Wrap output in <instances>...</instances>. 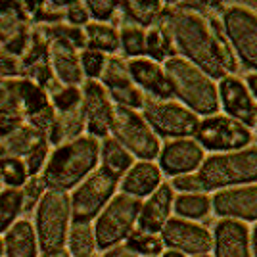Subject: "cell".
Returning <instances> with one entry per match:
<instances>
[{"label": "cell", "mask_w": 257, "mask_h": 257, "mask_svg": "<svg viewBox=\"0 0 257 257\" xmlns=\"http://www.w3.org/2000/svg\"><path fill=\"white\" fill-rule=\"evenodd\" d=\"M100 167L104 171L111 173L115 177H121L135 165L133 163V154L121 146L115 139H106L100 146Z\"/></svg>", "instance_id": "29"}, {"label": "cell", "mask_w": 257, "mask_h": 257, "mask_svg": "<svg viewBox=\"0 0 257 257\" xmlns=\"http://www.w3.org/2000/svg\"><path fill=\"white\" fill-rule=\"evenodd\" d=\"M171 188L179 190L182 194H204V186L200 182L198 173H188V175H181V177H175L173 179Z\"/></svg>", "instance_id": "44"}, {"label": "cell", "mask_w": 257, "mask_h": 257, "mask_svg": "<svg viewBox=\"0 0 257 257\" xmlns=\"http://www.w3.org/2000/svg\"><path fill=\"white\" fill-rule=\"evenodd\" d=\"M215 257H251L249 228L242 221L223 219L213 230Z\"/></svg>", "instance_id": "20"}, {"label": "cell", "mask_w": 257, "mask_h": 257, "mask_svg": "<svg viewBox=\"0 0 257 257\" xmlns=\"http://www.w3.org/2000/svg\"><path fill=\"white\" fill-rule=\"evenodd\" d=\"M140 207L142 204L137 198H131L127 194L113 196L94 223L96 246L100 249H109L127 240L139 223Z\"/></svg>", "instance_id": "6"}, {"label": "cell", "mask_w": 257, "mask_h": 257, "mask_svg": "<svg viewBox=\"0 0 257 257\" xmlns=\"http://www.w3.org/2000/svg\"><path fill=\"white\" fill-rule=\"evenodd\" d=\"M48 140H43L41 144H37L31 152H29V156L25 158V165H27V173H29V177H37V173H41V169H44V165H46V161H48Z\"/></svg>", "instance_id": "41"}, {"label": "cell", "mask_w": 257, "mask_h": 257, "mask_svg": "<svg viewBox=\"0 0 257 257\" xmlns=\"http://www.w3.org/2000/svg\"><path fill=\"white\" fill-rule=\"evenodd\" d=\"M79 62H81V71L88 81H96L102 79V73L106 69L107 58L104 52L94 50V48H85L79 54Z\"/></svg>", "instance_id": "39"}, {"label": "cell", "mask_w": 257, "mask_h": 257, "mask_svg": "<svg viewBox=\"0 0 257 257\" xmlns=\"http://www.w3.org/2000/svg\"><path fill=\"white\" fill-rule=\"evenodd\" d=\"M246 86L257 100V73H249V75L246 77Z\"/></svg>", "instance_id": "46"}, {"label": "cell", "mask_w": 257, "mask_h": 257, "mask_svg": "<svg viewBox=\"0 0 257 257\" xmlns=\"http://www.w3.org/2000/svg\"><path fill=\"white\" fill-rule=\"evenodd\" d=\"M83 128H86L83 106H79L77 109H71V111H65V113H58L50 133H48V142L54 144V146L67 144L71 140H77L79 137H83Z\"/></svg>", "instance_id": "27"}, {"label": "cell", "mask_w": 257, "mask_h": 257, "mask_svg": "<svg viewBox=\"0 0 257 257\" xmlns=\"http://www.w3.org/2000/svg\"><path fill=\"white\" fill-rule=\"evenodd\" d=\"M88 14L96 20V23H104L113 18V14L119 10V2L113 0H88L86 2Z\"/></svg>", "instance_id": "42"}, {"label": "cell", "mask_w": 257, "mask_h": 257, "mask_svg": "<svg viewBox=\"0 0 257 257\" xmlns=\"http://www.w3.org/2000/svg\"><path fill=\"white\" fill-rule=\"evenodd\" d=\"M173 188L171 184H163L156 192L148 196V200L142 204L139 215V230L148 234H158L167 225L169 215L173 209Z\"/></svg>", "instance_id": "22"}, {"label": "cell", "mask_w": 257, "mask_h": 257, "mask_svg": "<svg viewBox=\"0 0 257 257\" xmlns=\"http://www.w3.org/2000/svg\"><path fill=\"white\" fill-rule=\"evenodd\" d=\"M127 65L133 83L140 90L152 94L156 100H169L173 96L165 71L160 64L146 60V58H137V60H131Z\"/></svg>", "instance_id": "23"}, {"label": "cell", "mask_w": 257, "mask_h": 257, "mask_svg": "<svg viewBox=\"0 0 257 257\" xmlns=\"http://www.w3.org/2000/svg\"><path fill=\"white\" fill-rule=\"evenodd\" d=\"M127 247L137 253V255L144 257H156L163 253V242L161 238H158L156 234H148L142 230H133L131 236L127 238Z\"/></svg>", "instance_id": "38"}, {"label": "cell", "mask_w": 257, "mask_h": 257, "mask_svg": "<svg viewBox=\"0 0 257 257\" xmlns=\"http://www.w3.org/2000/svg\"><path fill=\"white\" fill-rule=\"evenodd\" d=\"M196 142L209 152H238L251 142V131L228 115H211L200 121Z\"/></svg>", "instance_id": "11"}, {"label": "cell", "mask_w": 257, "mask_h": 257, "mask_svg": "<svg viewBox=\"0 0 257 257\" xmlns=\"http://www.w3.org/2000/svg\"><path fill=\"white\" fill-rule=\"evenodd\" d=\"M65 20H67V25L71 27H77L81 29L83 25H88V20H90V14H88V8H86V2H69L67 8H65Z\"/></svg>", "instance_id": "43"}, {"label": "cell", "mask_w": 257, "mask_h": 257, "mask_svg": "<svg viewBox=\"0 0 257 257\" xmlns=\"http://www.w3.org/2000/svg\"><path fill=\"white\" fill-rule=\"evenodd\" d=\"M48 64L62 85L79 86L83 83L77 48L64 39H48Z\"/></svg>", "instance_id": "21"}, {"label": "cell", "mask_w": 257, "mask_h": 257, "mask_svg": "<svg viewBox=\"0 0 257 257\" xmlns=\"http://www.w3.org/2000/svg\"><path fill=\"white\" fill-rule=\"evenodd\" d=\"M119 46L128 58H142L146 54V31L139 25L123 23L119 29Z\"/></svg>", "instance_id": "36"}, {"label": "cell", "mask_w": 257, "mask_h": 257, "mask_svg": "<svg viewBox=\"0 0 257 257\" xmlns=\"http://www.w3.org/2000/svg\"><path fill=\"white\" fill-rule=\"evenodd\" d=\"M161 242L169 249L194 257L207 255L213 249V234L205 226L184 219H169L161 230Z\"/></svg>", "instance_id": "12"}, {"label": "cell", "mask_w": 257, "mask_h": 257, "mask_svg": "<svg viewBox=\"0 0 257 257\" xmlns=\"http://www.w3.org/2000/svg\"><path fill=\"white\" fill-rule=\"evenodd\" d=\"M2 253H4V240L0 238V257H2Z\"/></svg>", "instance_id": "50"}, {"label": "cell", "mask_w": 257, "mask_h": 257, "mask_svg": "<svg viewBox=\"0 0 257 257\" xmlns=\"http://www.w3.org/2000/svg\"><path fill=\"white\" fill-rule=\"evenodd\" d=\"M217 90H219V104L223 106L228 117L236 119L244 127L255 125L257 104L244 81H240L238 77L226 75L225 79H221Z\"/></svg>", "instance_id": "17"}, {"label": "cell", "mask_w": 257, "mask_h": 257, "mask_svg": "<svg viewBox=\"0 0 257 257\" xmlns=\"http://www.w3.org/2000/svg\"><path fill=\"white\" fill-rule=\"evenodd\" d=\"M119 10L123 12L127 23L139 25L144 29L160 22L165 6L160 0H131V2H119Z\"/></svg>", "instance_id": "28"}, {"label": "cell", "mask_w": 257, "mask_h": 257, "mask_svg": "<svg viewBox=\"0 0 257 257\" xmlns=\"http://www.w3.org/2000/svg\"><path fill=\"white\" fill-rule=\"evenodd\" d=\"M255 127H257V123H255Z\"/></svg>", "instance_id": "54"}, {"label": "cell", "mask_w": 257, "mask_h": 257, "mask_svg": "<svg viewBox=\"0 0 257 257\" xmlns=\"http://www.w3.org/2000/svg\"><path fill=\"white\" fill-rule=\"evenodd\" d=\"M86 48L113 54L119 50V31L107 23H88L85 27Z\"/></svg>", "instance_id": "30"}, {"label": "cell", "mask_w": 257, "mask_h": 257, "mask_svg": "<svg viewBox=\"0 0 257 257\" xmlns=\"http://www.w3.org/2000/svg\"><path fill=\"white\" fill-rule=\"evenodd\" d=\"M102 257H139V255L133 253L127 246H115V247H111V249H107Z\"/></svg>", "instance_id": "45"}, {"label": "cell", "mask_w": 257, "mask_h": 257, "mask_svg": "<svg viewBox=\"0 0 257 257\" xmlns=\"http://www.w3.org/2000/svg\"><path fill=\"white\" fill-rule=\"evenodd\" d=\"M251 249H253V257H257V225L251 232Z\"/></svg>", "instance_id": "48"}, {"label": "cell", "mask_w": 257, "mask_h": 257, "mask_svg": "<svg viewBox=\"0 0 257 257\" xmlns=\"http://www.w3.org/2000/svg\"><path fill=\"white\" fill-rule=\"evenodd\" d=\"M200 257H209V255H200Z\"/></svg>", "instance_id": "53"}, {"label": "cell", "mask_w": 257, "mask_h": 257, "mask_svg": "<svg viewBox=\"0 0 257 257\" xmlns=\"http://www.w3.org/2000/svg\"><path fill=\"white\" fill-rule=\"evenodd\" d=\"M0 186H2V181H0ZM0 192H2V188H0Z\"/></svg>", "instance_id": "51"}, {"label": "cell", "mask_w": 257, "mask_h": 257, "mask_svg": "<svg viewBox=\"0 0 257 257\" xmlns=\"http://www.w3.org/2000/svg\"><path fill=\"white\" fill-rule=\"evenodd\" d=\"M175 213L184 219H202L211 209V200L205 194H181L173 202Z\"/></svg>", "instance_id": "34"}, {"label": "cell", "mask_w": 257, "mask_h": 257, "mask_svg": "<svg viewBox=\"0 0 257 257\" xmlns=\"http://www.w3.org/2000/svg\"><path fill=\"white\" fill-rule=\"evenodd\" d=\"M48 137L22 117H0V158H22Z\"/></svg>", "instance_id": "16"}, {"label": "cell", "mask_w": 257, "mask_h": 257, "mask_svg": "<svg viewBox=\"0 0 257 257\" xmlns=\"http://www.w3.org/2000/svg\"><path fill=\"white\" fill-rule=\"evenodd\" d=\"M173 52H175V46H173L169 33L165 31L160 23L154 25L150 31L146 33V54L150 56V60L158 64L163 60H169Z\"/></svg>", "instance_id": "35"}, {"label": "cell", "mask_w": 257, "mask_h": 257, "mask_svg": "<svg viewBox=\"0 0 257 257\" xmlns=\"http://www.w3.org/2000/svg\"><path fill=\"white\" fill-rule=\"evenodd\" d=\"M71 253L67 251V249H52V251H43V255L41 257H69Z\"/></svg>", "instance_id": "47"}, {"label": "cell", "mask_w": 257, "mask_h": 257, "mask_svg": "<svg viewBox=\"0 0 257 257\" xmlns=\"http://www.w3.org/2000/svg\"><path fill=\"white\" fill-rule=\"evenodd\" d=\"M12 88H14V94L20 102V107H22V113L27 115V119L46 109L50 104V98H48V92L44 90L39 83H35L29 77H23V79H10Z\"/></svg>", "instance_id": "26"}, {"label": "cell", "mask_w": 257, "mask_h": 257, "mask_svg": "<svg viewBox=\"0 0 257 257\" xmlns=\"http://www.w3.org/2000/svg\"><path fill=\"white\" fill-rule=\"evenodd\" d=\"M211 207L225 219L257 221V184L219 190L211 200Z\"/></svg>", "instance_id": "19"}, {"label": "cell", "mask_w": 257, "mask_h": 257, "mask_svg": "<svg viewBox=\"0 0 257 257\" xmlns=\"http://www.w3.org/2000/svg\"><path fill=\"white\" fill-rule=\"evenodd\" d=\"M46 92L50 96V104L58 113L77 109L83 102V90L79 86L62 85L58 79H54L52 83L46 86Z\"/></svg>", "instance_id": "31"}, {"label": "cell", "mask_w": 257, "mask_h": 257, "mask_svg": "<svg viewBox=\"0 0 257 257\" xmlns=\"http://www.w3.org/2000/svg\"><path fill=\"white\" fill-rule=\"evenodd\" d=\"M27 12L20 2H0V50L22 60L33 33L27 27Z\"/></svg>", "instance_id": "13"}, {"label": "cell", "mask_w": 257, "mask_h": 257, "mask_svg": "<svg viewBox=\"0 0 257 257\" xmlns=\"http://www.w3.org/2000/svg\"><path fill=\"white\" fill-rule=\"evenodd\" d=\"M204 190H217L257 182V148L213 154L198 169Z\"/></svg>", "instance_id": "4"}, {"label": "cell", "mask_w": 257, "mask_h": 257, "mask_svg": "<svg viewBox=\"0 0 257 257\" xmlns=\"http://www.w3.org/2000/svg\"><path fill=\"white\" fill-rule=\"evenodd\" d=\"M119 177L104 171L90 173L71 194V217L79 223H90L102 213L117 190Z\"/></svg>", "instance_id": "9"}, {"label": "cell", "mask_w": 257, "mask_h": 257, "mask_svg": "<svg viewBox=\"0 0 257 257\" xmlns=\"http://www.w3.org/2000/svg\"><path fill=\"white\" fill-rule=\"evenodd\" d=\"M100 160V144L92 137H79L67 144L56 146L43 169L48 190L67 192L94 173Z\"/></svg>", "instance_id": "2"}, {"label": "cell", "mask_w": 257, "mask_h": 257, "mask_svg": "<svg viewBox=\"0 0 257 257\" xmlns=\"http://www.w3.org/2000/svg\"><path fill=\"white\" fill-rule=\"evenodd\" d=\"M46 190H48V186H46L43 177H31L22 188L25 209H33L35 205L41 202V198L46 194Z\"/></svg>", "instance_id": "40"}, {"label": "cell", "mask_w": 257, "mask_h": 257, "mask_svg": "<svg viewBox=\"0 0 257 257\" xmlns=\"http://www.w3.org/2000/svg\"><path fill=\"white\" fill-rule=\"evenodd\" d=\"M204 160V148L192 139H177L165 142V146L160 150L161 173L173 179L200 169Z\"/></svg>", "instance_id": "18"}, {"label": "cell", "mask_w": 257, "mask_h": 257, "mask_svg": "<svg viewBox=\"0 0 257 257\" xmlns=\"http://www.w3.org/2000/svg\"><path fill=\"white\" fill-rule=\"evenodd\" d=\"M161 257H186V255L181 253V251H175V249H167V251L161 253Z\"/></svg>", "instance_id": "49"}, {"label": "cell", "mask_w": 257, "mask_h": 257, "mask_svg": "<svg viewBox=\"0 0 257 257\" xmlns=\"http://www.w3.org/2000/svg\"><path fill=\"white\" fill-rule=\"evenodd\" d=\"M67 244H69V253L71 255H94L96 238H94V228L90 226V223L73 221L71 228H69V234H67Z\"/></svg>", "instance_id": "32"}, {"label": "cell", "mask_w": 257, "mask_h": 257, "mask_svg": "<svg viewBox=\"0 0 257 257\" xmlns=\"http://www.w3.org/2000/svg\"><path fill=\"white\" fill-rule=\"evenodd\" d=\"M142 117L156 133V137L163 139H190L196 135L200 119L182 104L171 100H156L148 98L142 106Z\"/></svg>", "instance_id": "8"}, {"label": "cell", "mask_w": 257, "mask_h": 257, "mask_svg": "<svg viewBox=\"0 0 257 257\" xmlns=\"http://www.w3.org/2000/svg\"><path fill=\"white\" fill-rule=\"evenodd\" d=\"M102 86L106 88L109 100L115 102V106H125L131 109H142L144 106V94L133 83L128 65L121 58H107L106 69L102 73Z\"/></svg>", "instance_id": "15"}, {"label": "cell", "mask_w": 257, "mask_h": 257, "mask_svg": "<svg viewBox=\"0 0 257 257\" xmlns=\"http://www.w3.org/2000/svg\"><path fill=\"white\" fill-rule=\"evenodd\" d=\"M25 209L22 188H4L0 192V232H6Z\"/></svg>", "instance_id": "33"}, {"label": "cell", "mask_w": 257, "mask_h": 257, "mask_svg": "<svg viewBox=\"0 0 257 257\" xmlns=\"http://www.w3.org/2000/svg\"><path fill=\"white\" fill-rule=\"evenodd\" d=\"M161 186V169L152 161H139L121 179V190L131 198L152 196Z\"/></svg>", "instance_id": "24"}, {"label": "cell", "mask_w": 257, "mask_h": 257, "mask_svg": "<svg viewBox=\"0 0 257 257\" xmlns=\"http://www.w3.org/2000/svg\"><path fill=\"white\" fill-rule=\"evenodd\" d=\"M4 253L6 257H37L39 240H37V232L31 221L20 219L6 230Z\"/></svg>", "instance_id": "25"}, {"label": "cell", "mask_w": 257, "mask_h": 257, "mask_svg": "<svg viewBox=\"0 0 257 257\" xmlns=\"http://www.w3.org/2000/svg\"><path fill=\"white\" fill-rule=\"evenodd\" d=\"M85 257H94V255H85Z\"/></svg>", "instance_id": "52"}, {"label": "cell", "mask_w": 257, "mask_h": 257, "mask_svg": "<svg viewBox=\"0 0 257 257\" xmlns=\"http://www.w3.org/2000/svg\"><path fill=\"white\" fill-rule=\"evenodd\" d=\"M223 31L240 64L257 73V16L244 6L223 12Z\"/></svg>", "instance_id": "10"}, {"label": "cell", "mask_w": 257, "mask_h": 257, "mask_svg": "<svg viewBox=\"0 0 257 257\" xmlns=\"http://www.w3.org/2000/svg\"><path fill=\"white\" fill-rule=\"evenodd\" d=\"M73 223L71 198L65 192L46 190L35 211V232L43 251L62 249Z\"/></svg>", "instance_id": "5"}, {"label": "cell", "mask_w": 257, "mask_h": 257, "mask_svg": "<svg viewBox=\"0 0 257 257\" xmlns=\"http://www.w3.org/2000/svg\"><path fill=\"white\" fill-rule=\"evenodd\" d=\"M163 71L171 94L181 100L182 106L188 107L196 115H217L219 90L211 77L205 75L202 69H198L182 56H171L169 60H165Z\"/></svg>", "instance_id": "3"}, {"label": "cell", "mask_w": 257, "mask_h": 257, "mask_svg": "<svg viewBox=\"0 0 257 257\" xmlns=\"http://www.w3.org/2000/svg\"><path fill=\"white\" fill-rule=\"evenodd\" d=\"M111 133L113 139L140 161H152L160 156V140L137 109L113 106Z\"/></svg>", "instance_id": "7"}, {"label": "cell", "mask_w": 257, "mask_h": 257, "mask_svg": "<svg viewBox=\"0 0 257 257\" xmlns=\"http://www.w3.org/2000/svg\"><path fill=\"white\" fill-rule=\"evenodd\" d=\"M83 113L85 127L92 139H106L113 123V104L106 88L98 81H85L83 85Z\"/></svg>", "instance_id": "14"}, {"label": "cell", "mask_w": 257, "mask_h": 257, "mask_svg": "<svg viewBox=\"0 0 257 257\" xmlns=\"http://www.w3.org/2000/svg\"><path fill=\"white\" fill-rule=\"evenodd\" d=\"M169 33L173 46L198 69L211 79H225L228 75L223 58L219 54L209 22L198 12V2H179L165 6L158 22Z\"/></svg>", "instance_id": "1"}, {"label": "cell", "mask_w": 257, "mask_h": 257, "mask_svg": "<svg viewBox=\"0 0 257 257\" xmlns=\"http://www.w3.org/2000/svg\"><path fill=\"white\" fill-rule=\"evenodd\" d=\"M27 165L22 158H0V181L8 188H23L29 181Z\"/></svg>", "instance_id": "37"}]
</instances>
